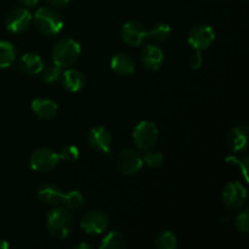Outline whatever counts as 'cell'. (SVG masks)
<instances>
[{"mask_svg":"<svg viewBox=\"0 0 249 249\" xmlns=\"http://www.w3.org/2000/svg\"><path fill=\"white\" fill-rule=\"evenodd\" d=\"M125 247V240L118 231H111L107 233L100 243L101 249H122Z\"/></svg>","mask_w":249,"mask_h":249,"instance_id":"obj_21","label":"cell"},{"mask_svg":"<svg viewBox=\"0 0 249 249\" xmlns=\"http://www.w3.org/2000/svg\"><path fill=\"white\" fill-rule=\"evenodd\" d=\"M73 221L67 208L56 207L46 216V228L49 233L57 240H65L72 231Z\"/></svg>","mask_w":249,"mask_h":249,"instance_id":"obj_1","label":"cell"},{"mask_svg":"<svg viewBox=\"0 0 249 249\" xmlns=\"http://www.w3.org/2000/svg\"><path fill=\"white\" fill-rule=\"evenodd\" d=\"M147 38V29L139 21H129L122 27V39L129 46L141 45Z\"/></svg>","mask_w":249,"mask_h":249,"instance_id":"obj_11","label":"cell"},{"mask_svg":"<svg viewBox=\"0 0 249 249\" xmlns=\"http://www.w3.org/2000/svg\"><path fill=\"white\" fill-rule=\"evenodd\" d=\"M63 196L65 192L61 187L53 184H45L43 186L39 187L38 190V197L41 202L46 204H51V206H58L62 204Z\"/></svg>","mask_w":249,"mask_h":249,"instance_id":"obj_15","label":"cell"},{"mask_svg":"<svg viewBox=\"0 0 249 249\" xmlns=\"http://www.w3.org/2000/svg\"><path fill=\"white\" fill-rule=\"evenodd\" d=\"M111 68L119 75H130L135 72V61L128 53H118L111 58Z\"/></svg>","mask_w":249,"mask_h":249,"instance_id":"obj_14","label":"cell"},{"mask_svg":"<svg viewBox=\"0 0 249 249\" xmlns=\"http://www.w3.org/2000/svg\"><path fill=\"white\" fill-rule=\"evenodd\" d=\"M88 141L89 145L94 150L102 153L111 152L112 147V135L109 130L105 126H95L88 134Z\"/></svg>","mask_w":249,"mask_h":249,"instance_id":"obj_12","label":"cell"},{"mask_svg":"<svg viewBox=\"0 0 249 249\" xmlns=\"http://www.w3.org/2000/svg\"><path fill=\"white\" fill-rule=\"evenodd\" d=\"M228 143L233 152H241L247 146V130L235 126L228 134Z\"/></svg>","mask_w":249,"mask_h":249,"instance_id":"obj_19","label":"cell"},{"mask_svg":"<svg viewBox=\"0 0 249 249\" xmlns=\"http://www.w3.org/2000/svg\"><path fill=\"white\" fill-rule=\"evenodd\" d=\"M236 228L240 232L248 233L249 232V213L248 211H243L236 218Z\"/></svg>","mask_w":249,"mask_h":249,"instance_id":"obj_28","label":"cell"},{"mask_svg":"<svg viewBox=\"0 0 249 249\" xmlns=\"http://www.w3.org/2000/svg\"><path fill=\"white\" fill-rule=\"evenodd\" d=\"M170 26L168 23H156L147 31V36L157 41H163L169 36L170 34Z\"/></svg>","mask_w":249,"mask_h":249,"instance_id":"obj_24","label":"cell"},{"mask_svg":"<svg viewBox=\"0 0 249 249\" xmlns=\"http://www.w3.org/2000/svg\"><path fill=\"white\" fill-rule=\"evenodd\" d=\"M202 63H203V57H202L201 51H195L192 55H190L189 65L192 70H199L202 67Z\"/></svg>","mask_w":249,"mask_h":249,"instance_id":"obj_29","label":"cell"},{"mask_svg":"<svg viewBox=\"0 0 249 249\" xmlns=\"http://www.w3.org/2000/svg\"><path fill=\"white\" fill-rule=\"evenodd\" d=\"M19 67L27 74H39L43 72L45 65L38 53H27L19 60Z\"/></svg>","mask_w":249,"mask_h":249,"instance_id":"obj_18","label":"cell"},{"mask_svg":"<svg viewBox=\"0 0 249 249\" xmlns=\"http://www.w3.org/2000/svg\"><path fill=\"white\" fill-rule=\"evenodd\" d=\"M16 60V49L10 41L0 40V68H6Z\"/></svg>","mask_w":249,"mask_h":249,"instance_id":"obj_20","label":"cell"},{"mask_svg":"<svg viewBox=\"0 0 249 249\" xmlns=\"http://www.w3.org/2000/svg\"><path fill=\"white\" fill-rule=\"evenodd\" d=\"M75 248L77 249H92L94 248V246L88 245V243H79V245L75 246Z\"/></svg>","mask_w":249,"mask_h":249,"instance_id":"obj_32","label":"cell"},{"mask_svg":"<svg viewBox=\"0 0 249 249\" xmlns=\"http://www.w3.org/2000/svg\"><path fill=\"white\" fill-rule=\"evenodd\" d=\"M247 198L246 187L240 181H230L223 191V202L229 209H237L243 206Z\"/></svg>","mask_w":249,"mask_h":249,"instance_id":"obj_9","label":"cell"},{"mask_svg":"<svg viewBox=\"0 0 249 249\" xmlns=\"http://www.w3.org/2000/svg\"><path fill=\"white\" fill-rule=\"evenodd\" d=\"M50 5L53 6H66V5L70 4L72 0H46Z\"/></svg>","mask_w":249,"mask_h":249,"instance_id":"obj_30","label":"cell"},{"mask_svg":"<svg viewBox=\"0 0 249 249\" xmlns=\"http://www.w3.org/2000/svg\"><path fill=\"white\" fill-rule=\"evenodd\" d=\"M143 160L141 153L134 148L122 151L117 157V168L122 174L134 175L142 168Z\"/></svg>","mask_w":249,"mask_h":249,"instance_id":"obj_7","label":"cell"},{"mask_svg":"<svg viewBox=\"0 0 249 249\" xmlns=\"http://www.w3.org/2000/svg\"><path fill=\"white\" fill-rule=\"evenodd\" d=\"M62 204H65L67 209H80L84 206V197L79 191L73 190V191L65 194Z\"/></svg>","mask_w":249,"mask_h":249,"instance_id":"obj_23","label":"cell"},{"mask_svg":"<svg viewBox=\"0 0 249 249\" xmlns=\"http://www.w3.org/2000/svg\"><path fill=\"white\" fill-rule=\"evenodd\" d=\"M80 53H82V48L77 40L65 38L57 41L53 46L51 51V58L53 63L60 66L61 68H65L72 66L79 58Z\"/></svg>","mask_w":249,"mask_h":249,"instance_id":"obj_3","label":"cell"},{"mask_svg":"<svg viewBox=\"0 0 249 249\" xmlns=\"http://www.w3.org/2000/svg\"><path fill=\"white\" fill-rule=\"evenodd\" d=\"M143 163L150 168H160L164 163V156L160 151H147L142 157Z\"/></svg>","mask_w":249,"mask_h":249,"instance_id":"obj_25","label":"cell"},{"mask_svg":"<svg viewBox=\"0 0 249 249\" xmlns=\"http://www.w3.org/2000/svg\"><path fill=\"white\" fill-rule=\"evenodd\" d=\"M214 40H215V32L208 24H197L187 36V43L196 51L206 50L213 44Z\"/></svg>","mask_w":249,"mask_h":249,"instance_id":"obj_5","label":"cell"},{"mask_svg":"<svg viewBox=\"0 0 249 249\" xmlns=\"http://www.w3.org/2000/svg\"><path fill=\"white\" fill-rule=\"evenodd\" d=\"M61 70L62 68L60 67V66H57L56 63H51V65H49L48 67H44L43 72H44V80L48 83H53L55 82V80H57L58 78L61 77Z\"/></svg>","mask_w":249,"mask_h":249,"instance_id":"obj_27","label":"cell"},{"mask_svg":"<svg viewBox=\"0 0 249 249\" xmlns=\"http://www.w3.org/2000/svg\"><path fill=\"white\" fill-rule=\"evenodd\" d=\"M32 22V14L26 7H16L6 16V29L11 33H22L29 27Z\"/></svg>","mask_w":249,"mask_h":249,"instance_id":"obj_10","label":"cell"},{"mask_svg":"<svg viewBox=\"0 0 249 249\" xmlns=\"http://www.w3.org/2000/svg\"><path fill=\"white\" fill-rule=\"evenodd\" d=\"M155 243L160 249H175L178 246V240L172 231H163L158 233Z\"/></svg>","mask_w":249,"mask_h":249,"instance_id":"obj_22","label":"cell"},{"mask_svg":"<svg viewBox=\"0 0 249 249\" xmlns=\"http://www.w3.org/2000/svg\"><path fill=\"white\" fill-rule=\"evenodd\" d=\"M58 160H60V158H58L57 152L49 147H41L32 153L29 164H31L32 169L36 170V172L46 173L55 168Z\"/></svg>","mask_w":249,"mask_h":249,"instance_id":"obj_6","label":"cell"},{"mask_svg":"<svg viewBox=\"0 0 249 249\" xmlns=\"http://www.w3.org/2000/svg\"><path fill=\"white\" fill-rule=\"evenodd\" d=\"M108 216L101 211L88 212L80 220V228L89 235H100L108 228Z\"/></svg>","mask_w":249,"mask_h":249,"instance_id":"obj_8","label":"cell"},{"mask_svg":"<svg viewBox=\"0 0 249 249\" xmlns=\"http://www.w3.org/2000/svg\"><path fill=\"white\" fill-rule=\"evenodd\" d=\"M61 77H62L63 87L71 92L80 91L85 85L84 74L75 68H68L61 73Z\"/></svg>","mask_w":249,"mask_h":249,"instance_id":"obj_17","label":"cell"},{"mask_svg":"<svg viewBox=\"0 0 249 249\" xmlns=\"http://www.w3.org/2000/svg\"><path fill=\"white\" fill-rule=\"evenodd\" d=\"M163 61H164V53L160 46L148 44L141 51V62H142L143 67L147 68V70H160Z\"/></svg>","mask_w":249,"mask_h":249,"instance_id":"obj_13","label":"cell"},{"mask_svg":"<svg viewBox=\"0 0 249 249\" xmlns=\"http://www.w3.org/2000/svg\"><path fill=\"white\" fill-rule=\"evenodd\" d=\"M38 1H39V0H21L22 4L26 5V6H29V7L36 6V5L38 4Z\"/></svg>","mask_w":249,"mask_h":249,"instance_id":"obj_31","label":"cell"},{"mask_svg":"<svg viewBox=\"0 0 249 249\" xmlns=\"http://www.w3.org/2000/svg\"><path fill=\"white\" fill-rule=\"evenodd\" d=\"M7 248H9V243H7L5 240H1V238H0V249H7Z\"/></svg>","mask_w":249,"mask_h":249,"instance_id":"obj_33","label":"cell"},{"mask_svg":"<svg viewBox=\"0 0 249 249\" xmlns=\"http://www.w3.org/2000/svg\"><path fill=\"white\" fill-rule=\"evenodd\" d=\"M34 23L40 33L49 36L58 34L65 26L61 15L55 9L48 6L39 7L36 10L34 15Z\"/></svg>","mask_w":249,"mask_h":249,"instance_id":"obj_2","label":"cell"},{"mask_svg":"<svg viewBox=\"0 0 249 249\" xmlns=\"http://www.w3.org/2000/svg\"><path fill=\"white\" fill-rule=\"evenodd\" d=\"M133 141L140 150H150L158 140V128L151 121H141L133 130Z\"/></svg>","mask_w":249,"mask_h":249,"instance_id":"obj_4","label":"cell"},{"mask_svg":"<svg viewBox=\"0 0 249 249\" xmlns=\"http://www.w3.org/2000/svg\"><path fill=\"white\" fill-rule=\"evenodd\" d=\"M31 108L36 117L41 119H53L57 113V104L50 99H36L32 101Z\"/></svg>","mask_w":249,"mask_h":249,"instance_id":"obj_16","label":"cell"},{"mask_svg":"<svg viewBox=\"0 0 249 249\" xmlns=\"http://www.w3.org/2000/svg\"><path fill=\"white\" fill-rule=\"evenodd\" d=\"M58 158L68 163L75 162L79 158V150H78V147L72 145L65 146L58 152Z\"/></svg>","mask_w":249,"mask_h":249,"instance_id":"obj_26","label":"cell"}]
</instances>
